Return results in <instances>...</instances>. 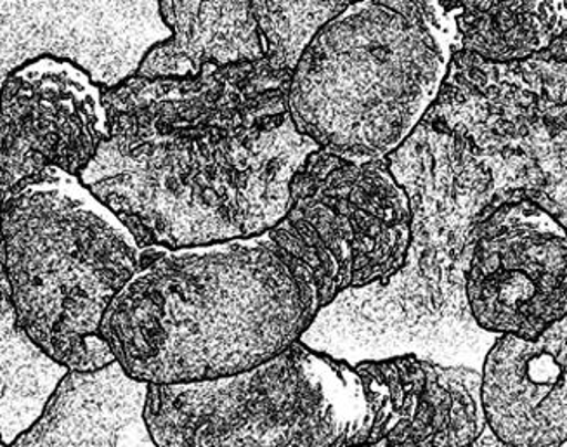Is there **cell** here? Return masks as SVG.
Instances as JSON below:
<instances>
[{
	"label": "cell",
	"mask_w": 567,
	"mask_h": 447,
	"mask_svg": "<svg viewBox=\"0 0 567 447\" xmlns=\"http://www.w3.org/2000/svg\"><path fill=\"white\" fill-rule=\"evenodd\" d=\"M323 309L315 284L266 232L179 250L144 248L101 335L140 384H198L280 356Z\"/></svg>",
	"instance_id": "obj_1"
},
{
	"label": "cell",
	"mask_w": 567,
	"mask_h": 447,
	"mask_svg": "<svg viewBox=\"0 0 567 447\" xmlns=\"http://www.w3.org/2000/svg\"><path fill=\"white\" fill-rule=\"evenodd\" d=\"M318 149L292 116L229 141L110 137L81 180L141 247L179 250L271 231L288 214L293 176Z\"/></svg>",
	"instance_id": "obj_2"
},
{
	"label": "cell",
	"mask_w": 567,
	"mask_h": 447,
	"mask_svg": "<svg viewBox=\"0 0 567 447\" xmlns=\"http://www.w3.org/2000/svg\"><path fill=\"white\" fill-rule=\"evenodd\" d=\"M143 259L127 224L60 168L2 200V290L21 332L69 372L116 363L101 324Z\"/></svg>",
	"instance_id": "obj_3"
},
{
	"label": "cell",
	"mask_w": 567,
	"mask_h": 447,
	"mask_svg": "<svg viewBox=\"0 0 567 447\" xmlns=\"http://www.w3.org/2000/svg\"><path fill=\"white\" fill-rule=\"evenodd\" d=\"M444 37L425 2L349 6L293 72L297 131L346 160H388L440 96L450 61Z\"/></svg>",
	"instance_id": "obj_4"
},
{
	"label": "cell",
	"mask_w": 567,
	"mask_h": 447,
	"mask_svg": "<svg viewBox=\"0 0 567 447\" xmlns=\"http://www.w3.org/2000/svg\"><path fill=\"white\" fill-rule=\"evenodd\" d=\"M155 447H370L373 416L355 366L302 340L262 366L188 385H148Z\"/></svg>",
	"instance_id": "obj_5"
},
{
	"label": "cell",
	"mask_w": 567,
	"mask_h": 447,
	"mask_svg": "<svg viewBox=\"0 0 567 447\" xmlns=\"http://www.w3.org/2000/svg\"><path fill=\"white\" fill-rule=\"evenodd\" d=\"M268 235L328 308L348 290L400 274L413 241L412 200L389 160L318 149L293 176L288 214Z\"/></svg>",
	"instance_id": "obj_6"
},
{
	"label": "cell",
	"mask_w": 567,
	"mask_h": 447,
	"mask_svg": "<svg viewBox=\"0 0 567 447\" xmlns=\"http://www.w3.org/2000/svg\"><path fill=\"white\" fill-rule=\"evenodd\" d=\"M472 318L499 336L538 339L567 320V229L527 195L493 204L465 271Z\"/></svg>",
	"instance_id": "obj_7"
},
{
	"label": "cell",
	"mask_w": 567,
	"mask_h": 447,
	"mask_svg": "<svg viewBox=\"0 0 567 447\" xmlns=\"http://www.w3.org/2000/svg\"><path fill=\"white\" fill-rule=\"evenodd\" d=\"M292 72L268 60L204 69L195 79L132 76L104 92L112 137L229 141L280 128L290 118Z\"/></svg>",
	"instance_id": "obj_8"
},
{
	"label": "cell",
	"mask_w": 567,
	"mask_h": 447,
	"mask_svg": "<svg viewBox=\"0 0 567 447\" xmlns=\"http://www.w3.org/2000/svg\"><path fill=\"white\" fill-rule=\"evenodd\" d=\"M112 137L104 91L70 61L41 58L2 81V200L49 168L81 177Z\"/></svg>",
	"instance_id": "obj_9"
},
{
	"label": "cell",
	"mask_w": 567,
	"mask_h": 447,
	"mask_svg": "<svg viewBox=\"0 0 567 447\" xmlns=\"http://www.w3.org/2000/svg\"><path fill=\"white\" fill-rule=\"evenodd\" d=\"M2 81L41 58L70 61L104 92L140 72L173 32L161 2H0Z\"/></svg>",
	"instance_id": "obj_10"
},
{
	"label": "cell",
	"mask_w": 567,
	"mask_h": 447,
	"mask_svg": "<svg viewBox=\"0 0 567 447\" xmlns=\"http://www.w3.org/2000/svg\"><path fill=\"white\" fill-rule=\"evenodd\" d=\"M372 409L370 447H474L487 430L483 376L413 354L354 364Z\"/></svg>",
	"instance_id": "obj_11"
},
{
	"label": "cell",
	"mask_w": 567,
	"mask_h": 447,
	"mask_svg": "<svg viewBox=\"0 0 567 447\" xmlns=\"http://www.w3.org/2000/svg\"><path fill=\"white\" fill-rule=\"evenodd\" d=\"M487 428L514 447L567 444V320L538 339L498 336L484 360Z\"/></svg>",
	"instance_id": "obj_12"
},
{
	"label": "cell",
	"mask_w": 567,
	"mask_h": 447,
	"mask_svg": "<svg viewBox=\"0 0 567 447\" xmlns=\"http://www.w3.org/2000/svg\"><path fill=\"white\" fill-rule=\"evenodd\" d=\"M161 14L173 37L148 52L136 76L195 79L266 60L252 0H161Z\"/></svg>",
	"instance_id": "obj_13"
},
{
	"label": "cell",
	"mask_w": 567,
	"mask_h": 447,
	"mask_svg": "<svg viewBox=\"0 0 567 447\" xmlns=\"http://www.w3.org/2000/svg\"><path fill=\"white\" fill-rule=\"evenodd\" d=\"M148 385L121 364L100 372H69L49 394L41 415L9 447H115L122 428L143 416Z\"/></svg>",
	"instance_id": "obj_14"
},
{
	"label": "cell",
	"mask_w": 567,
	"mask_h": 447,
	"mask_svg": "<svg viewBox=\"0 0 567 447\" xmlns=\"http://www.w3.org/2000/svg\"><path fill=\"white\" fill-rule=\"evenodd\" d=\"M455 27L465 49L484 60L519 61L550 48L554 6L550 2H462Z\"/></svg>",
	"instance_id": "obj_15"
},
{
	"label": "cell",
	"mask_w": 567,
	"mask_h": 447,
	"mask_svg": "<svg viewBox=\"0 0 567 447\" xmlns=\"http://www.w3.org/2000/svg\"><path fill=\"white\" fill-rule=\"evenodd\" d=\"M351 2H285L252 0L266 60L285 72H296L316 35Z\"/></svg>",
	"instance_id": "obj_16"
},
{
	"label": "cell",
	"mask_w": 567,
	"mask_h": 447,
	"mask_svg": "<svg viewBox=\"0 0 567 447\" xmlns=\"http://www.w3.org/2000/svg\"><path fill=\"white\" fill-rule=\"evenodd\" d=\"M474 447H514V446H508V444L502 443V440H499L498 437H496L495 434H493V432L489 430V428H487V430L484 432L483 437H481V439L477 440V444ZM563 447H567V444H566V446H563Z\"/></svg>",
	"instance_id": "obj_17"
},
{
	"label": "cell",
	"mask_w": 567,
	"mask_h": 447,
	"mask_svg": "<svg viewBox=\"0 0 567 447\" xmlns=\"http://www.w3.org/2000/svg\"><path fill=\"white\" fill-rule=\"evenodd\" d=\"M0 447H9L8 444L2 443V446Z\"/></svg>",
	"instance_id": "obj_18"
}]
</instances>
